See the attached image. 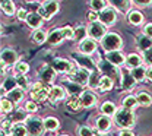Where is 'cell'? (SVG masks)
I'll list each match as a JSON object with an SVG mask.
<instances>
[{"label": "cell", "mask_w": 152, "mask_h": 136, "mask_svg": "<svg viewBox=\"0 0 152 136\" xmlns=\"http://www.w3.org/2000/svg\"><path fill=\"white\" fill-rule=\"evenodd\" d=\"M113 121L120 130H126V129L132 130V127L136 124L134 111L129 110V108H124V107H118L115 114L113 116Z\"/></svg>", "instance_id": "obj_1"}, {"label": "cell", "mask_w": 152, "mask_h": 136, "mask_svg": "<svg viewBox=\"0 0 152 136\" xmlns=\"http://www.w3.org/2000/svg\"><path fill=\"white\" fill-rule=\"evenodd\" d=\"M101 47L105 53H111V51H120L123 47V39L118 34L115 32H107V35L99 41Z\"/></svg>", "instance_id": "obj_2"}, {"label": "cell", "mask_w": 152, "mask_h": 136, "mask_svg": "<svg viewBox=\"0 0 152 136\" xmlns=\"http://www.w3.org/2000/svg\"><path fill=\"white\" fill-rule=\"evenodd\" d=\"M25 127H26L29 136H42V133L45 132L44 118H39L35 114H29L28 118L25 120Z\"/></svg>", "instance_id": "obj_3"}, {"label": "cell", "mask_w": 152, "mask_h": 136, "mask_svg": "<svg viewBox=\"0 0 152 136\" xmlns=\"http://www.w3.org/2000/svg\"><path fill=\"white\" fill-rule=\"evenodd\" d=\"M29 95H31V99L35 101V102H44V101L48 99L50 88H47V85L42 83L41 80L35 82V83H32V86L29 89Z\"/></svg>", "instance_id": "obj_4"}, {"label": "cell", "mask_w": 152, "mask_h": 136, "mask_svg": "<svg viewBox=\"0 0 152 136\" xmlns=\"http://www.w3.org/2000/svg\"><path fill=\"white\" fill-rule=\"evenodd\" d=\"M18 61H19L18 53H16L13 48H10V47H4V48L1 50V73H3L4 76H7V75H6V67H9V66H16Z\"/></svg>", "instance_id": "obj_5"}, {"label": "cell", "mask_w": 152, "mask_h": 136, "mask_svg": "<svg viewBox=\"0 0 152 136\" xmlns=\"http://www.w3.org/2000/svg\"><path fill=\"white\" fill-rule=\"evenodd\" d=\"M58 3L57 0H45L42 4H39L38 7V15L42 18V19L50 20L57 12H58Z\"/></svg>", "instance_id": "obj_6"}, {"label": "cell", "mask_w": 152, "mask_h": 136, "mask_svg": "<svg viewBox=\"0 0 152 136\" xmlns=\"http://www.w3.org/2000/svg\"><path fill=\"white\" fill-rule=\"evenodd\" d=\"M89 76H91V72H89V70L76 66L75 69L69 73V80L75 82V83L80 85V86H88V83H89Z\"/></svg>", "instance_id": "obj_7"}, {"label": "cell", "mask_w": 152, "mask_h": 136, "mask_svg": "<svg viewBox=\"0 0 152 136\" xmlns=\"http://www.w3.org/2000/svg\"><path fill=\"white\" fill-rule=\"evenodd\" d=\"M96 69L99 70V73L102 76H108V78L114 79H118V75H120V69L113 66L111 63H108L107 60H99L96 63Z\"/></svg>", "instance_id": "obj_8"}, {"label": "cell", "mask_w": 152, "mask_h": 136, "mask_svg": "<svg viewBox=\"0 0 152 136\" xmlns=\"http://www.w3.org/2000/svg\"><path fill=\"white\" fill-rule=\"evenodd\" d=\"M88 35H89V38L95 39V41H101L107 35V26L104 23H101L99 20L94 22L88 26Z\"/></svg>", "instance_id": "obj_9"}, {"label": "cell", "mask_w": 152, "mask_h": 136, "mask_svg": "<svg viewBox=\"0 0 152 136\" xmlns=\"http://www.w3.org/2000/svg\"><path fill=\"white\" fill-rule=\"evenodd\" d=\"M73 58H75L76 66L83 67V69H86V70H89V72H95V70H96V64H95L94 60L89 57V56H85V54H82V53L77 51V53L73 54Z\"/></svg>", "instance_id": "obj_10"}, {"label": "cell", "mask_w": 152, "mask_h": 136, "mask_svg": "<svg viewBox=\"0 0 152 136\" xmlns=\"http://www.w3.org/2000/svg\"><path fill=\"white\" fill-rule=\"evenodd\" d=\"M51 66H53V69L56 70L57 73H66V75H69L76 67V64H73V63H72L70 60H67V58H56Z\"/></svg>", "instance_id": "obj_11"}, {"label": "cell", "mask_w": 152, "mask_h": 136, "mask_svg": "<svg viewBox=\"0 0 152 136\" xmlns=\"http://www.w3.org/2000/svg\"><path fill=\"white\" fill-rule=\"evenodd\" d=\"M56 75H57V72L53 69V66H48V64L42 66L38 70V76L41 79V82L45 83V85H51L54 82V79H56Z\"/></svg>", "instance_id": "obj_12"}, {"label": "cell", "mask_w": 152, "mask_h": 136, "mask_svg": "<svg viewBox=\"0 0 152 136\" xmlns=\"http://www.w3.org/2000/svg\"><path fill=\"white\" fill-rule=\"evenodd\" d=\"M113 118L108 116H104V114H101V116L96 117V120H95V127H96V132L99 133V135H104V133H107L110 129H111V126H113Z\"/></svg>", "instance_id": "obj_13"}, {"label": "cell", "mask_w": 152, "mask_h": 136, "mask_svg": "<svg viewBox=\"0 0 152 136\" xmlns=\"http://www.w3.org/2000/svg\"><path fill=\"white\" fill-rule=\"evenodd\" d=\"M96 48H98V42L92 38H88L83 39L82 42H79V45H77V50H79V53H82V54H85V56H92L95 51H96Z\"/></svg>", "instance_id": "obj_14"}, {"label": "cell", "mask_w": 152, "mask_h": 136, "mask_svg": "<svg viewBox=\"0 0 152 136\" xmlns=\"http://www.w3.org/2000/svg\"><path fill=\"white\" fill-rule=\"evenodd\" d=\"M79 99H80V105H82V108H92L94 105H96V102H98L96 94L92 92L91 89L83 91V92L79 95Z\"/></svg>", "instance_id": "obj_15"}, {"label": "cell", "mask_w": 152, "mask_h": 136, "mask_svg": "<svg viewBox=\"0 0 152 136\" xmlns=\"http://www.w3.org/2000/svg\"><path fill=\"white\" fill-rule=\"evenodd\" d=\"M120 85H121V88L123 89H132L133 85L136 83V80L132 76V72H130V69L129 67H121L120 69Z\"/></svg>", "instance_id": "obj_16"}, {"label": "cell", "mask_w": 152, "mask_h": 136, "mask_svg": "<svg viewBox=\"0 0 152 136\" xmlns=\"http://www.w3.org/2000/svg\"><path fill=\"white\" fill-rule=\"evenodd\" d=\"M117 20V12L114 7H105L102 12H99V22L105 26H111Z\"/></svg>", "instance_id": "obj_17"}, {"label": "cell", "mask_w": 152, "mask_h": 136, "mask_svg": "<svg viewBox=\"0 0 152 136\" xmlns=\"http://www.w3.org/2000/svg\"><path fill=\"white\" fill-rule=\"evenodd\" d=\"M105 60L108 63H111L113 66L121 69L126 66V56L121 51H111V53H105Z\"/></svg>", "instance_id": "obj_18"}, {"label": "cell", "mask_w": 152, "mask_h": 136, "mask_svg": "<svg viewBox=\"0 0 152 136\" xmlns=\"http://www.w3.org/2000/svg\"><path fill=\"white\" fill-rule=\"evenodd\" d=\"M66 97V89L61 85H51L50 86V95H48V101L51 102H58Z\"/></svg>", "instance_id": "obj_19"}, {"label": "cell", "mask_w": 152, "mask_h": 136, "mask_svg": "<svg viewBox=\"0 0 152 136\" xmlns=\"http://www.w3.org/2000/svg\"><path fill=\"white\" fill-rule=\"evenodd\" d=\"M15 88H18V80H16V76H12V75H7L3 78V82H1V89L6 94H9L10 91H13Z\"/></svg>", "instance_id": "obj_20"}, {"label": "cell", "mask_w": 152, "mask_h": 136, "mask_svg": "<svg viewBox=\"0 0 152 136\" xmlns=\"http://www.w3.org/2000/svg\"><path fill=\"white\" fill-rule=\"evenodd\" d=\"M42 18L38 15V12H31L28 13V18H26V25L29 28H32L34 31L37 29H41V25H42Z\"/></svg>", "instance_id": "obj_21"}, {"label": "cell", "mask_w": 152, "mask_h": 136, "mask_svg": "<svg viewBox=\"0 0 152 136\" xmlns=\"http://www.w3.org/2000/svg\"><path fill=\"white\" fill-rule=\"evenodd\" d=\"M143 64V58L140 54L137 53H129L126 56V67L129 69H134V67H139Z\"/></svg>", "instance_id": "obj_22"}, {"label": "cell", "mask_w": 152, "mask_h": 136, "mask_svg": "<svg viewBox=\"0 0 152 136\" xmlns=\"http://www.w3.org/2000/svg\"><path fill=\"white\" fill-rule=\"evenodd\" d=\"M63 39L64 38V34H63V29L61 28H56V29H53L50 34H48V44H51V45H57V44H60V42H63Z\"/></svg>", "instance_id": "obj_23"}, {"label": "cell", "mask_w": 152, "mask_h": 136, "mask_svg": "<svg viewBox=\"0 0 152 136\" xmlns=\"http://www.w3.org/2000/svg\"><path fill=\"white\" fill-rule=\"evenodd\" d=\"M143 20H145V16H143L142 12H139V10H130V12H127V22L129 23H132L134 26H139V25L143 23Z\"/></svg>", "instance_id": "obj_24"}, {"label": "cell", "mask_w": 152, "mask_h": 136, "mask_svg": "<svg viewBox=\"0 0 152 136\" xmlns=\"http://www.w3.org/2000/svg\"><path fill=\"white\" fill-rule=\"evenodd\" d=\"M26 118H28V114H26V110H25V108H16V110L10 114V121H12L13 124L25 123Z\"/></svg>", "instance_id": "obj_25"}, {"label": "cell", "mask_w": 152, "mask_h": 136, "mask_svg": "<svg viewBox=\"0 0 152 136\" xmlns=\"http://www.w3.org/2000/svg\"><path fill=\"white\" fill-rule=\"evenodd\" d=\"M44 127H45V132H56L60 127V120L53 116L45 117L44 118Z\"/></svg>", "instance_id": "obj_26"}, {"label": "cell", "mask_w": 152, "mask_h": 136, "mask_svg": "<svg viewBox=\"0 0 152 136\" xmlns=\"http://www.w3.org/2000/svg\"><path fill=\"white\" fill-rule=\"evenodd\" d=\"M4 97L7 98V99H10L13 104H19V102L23 99V97H25V91L20 89V88H15L13 91H10V92L6 94Z\"/></svg>", "instance_id": "obj_27"}, {"label": "cell", "mask_w": 152, "mask_h": 136, "mask_svg": "<svg viewBox=\"0 0 152 136\" xmlns=\"http://www.w3.org/2000/svg\"><path fill=\"white\" fill-rule=\"evenodd\" d=\"M146 70H148V67H146L145 64H142V66H139V67H134V69H130L132 76L134 78L136 82H143V80L146 79Z\"/></svg>", "instance_id": "obj_28"}, {"label": "cell", "mask_w": 152, "mask_h": 136, "mask_svg": "<svg viewBox=\"0 0 152 136\" xmlns=\"http://www.w3.org/2000/svg\"><path fill=\"white\" fill-rule=\"evenodd\" d=\"M64 89H66V92L70 95V97H76V94H82L83 91H82V86L80 85H77V83H75V82H72V80H67L64 85Z\"/></svg>", "instance_id": "obj_29"}, {"label": "cell", "mask_w": 152, "mask_h": 136, "mask_svg": "<svg viewBox=\"0 0 152 136\" xmlns=\"http://www.w3.org/2000/svg\"><path fill=\"white\" fill-rule=\"evenodd\" d=\"M114 86V80L108 76H101V80L98 83V91L99 92H107V91H111Z\"/></svg>", "instance_id": "obj_30"}, {"label": "cell", "mask_w": 152, "mask_h": 136, "mask_svg": "<svg viewBox=\"0 0 152 136\" xmlns=\"http://www.w3.org/2000/svg\"><path fill=\"white\" fill-rule=\"evenodd\" d=\"M136 45H137V48L143 53V51L152 48V38H149V37H146V35L142 34V35L137 38V41H136Z\"/></svg>", "instance_id": "obj_31"}, {"label": "cell", "mask_w": 152, "mask_h": 136, "mask_svg": "<svg viewBox=\"0 0 152 136\" xmlns=\"http://www.w3.org/2000/svg\"><path fill=\"white\" fill-rule=\"evenodd\" d=\"M136 98H137L139 105H142V107H149V105H152V97H151V94L146 92V91H139Z\"/></svg>", "instance_id": "obj_32"}, {"label": "cell", "mask_w": 152, "mask_h": 136, "mask_svg": "<svg viewBox=\"0 0 152 136\" xmlns=\"http://www.w3.org/2000/svg\"><path fill=\"white\" fill-rule=\"evenodd\" d=\"M115 111H117V107H115V104L111 102V101H105V102L101 104V114L113 117L114 114H115Z\"/></svg>", "instance_id": "obj_33"}, {"label": "cell", "mask_w": 152, "mask_h": 136, "mask_svg": "<svg viewBox=\"0 0 152 136\" xmlns=\"http://www.w3.org/2000/svg\"><path fill=\"white\" fill-rule=\"evenodd\" d=\"M1 10L4 15L7 16H12L13 13H16V7H15V3L13 0H1Z\"/></svg>", "instance_id": "obj_34"}, {"label": "cell", "mask_w": 152, "mask_h": 136, "mask_svg": "<svg viewBox=\"0 0 152 136\" xmlns=\"http://www.w3.org/2000/svg\"><path fill=\"white\" fill-rule=\"evenodd\" d=\"M66 108H67L69 111H72V113L79 111V108H82L79 97H70V98H69V99L66 101Z\"/></svg>", "instance_id": "obj_35"}, {"label": "cell", "mask_w": 152, "mask_h": 136, "mask_svg": "<svg viewBox=\"0 0 152 136\" xmlns=\"http://www.w3.org/2000/svg\"><path fill=\"white\" fill-rule=\"evenodd\" d=\"M136 105H139V102H137V98L136 95H126V97L123 98V102H121V107H124V108H129V110H134V107Z\"/></svg>", "instance_id": "obj_36"}, {"label": "cell", "mask_w": 152, "mask_h": 136, "mask_svg": "<svg viewBox=\"0 0 152 136\" xmlns=\"http://www.w3.org/2000/svg\"><path fill=\"white\" fill-rule=\"evenodd\" d=\"M16 80H18V88L23 89L25 92L29 91L31 86H32V83L29 82V79H28L26 75H16Z\"/></svg>", "instance_id": "obj_37"}, {"label": "cell", "mask_w": 152, "mask_h": 136, "mask_svg": "<svg viewBox=\"0 0 152 136\" xmlns=\"http://www.w3.org/2000/svg\"><path fill=\"white\" fill-rule=\"evenodd\" d=\"M32 41L35 42V44H42V42H45L47 38H48V34L44 31V29H37V31H34L32 32Z\"/></svg>", "instance_id": "obj_38"}, {"label": "cell", "mask_w": 152, "mask_h": 136, "mask_svg": "<svg viewBox=\"0 0 152 136\" xmlns=\"http://www.w3.org/2000/svg\"><path fill=\"white\" fill-rule=\"evenodd\" d=\"M101 73H99V70H95V72H91V76H89V83H88V88L92 91L95 88H98V83H99V80H101Z\"/></svg>", "instance_id": "obj_39"}, {"label": "cell", "mask_w": 152, "mask_h": 136, "mask_svg": "<svg viewBox=\"0 0 152 136\" xmlns=\"http://www.w3.org/2000/svg\"><path fill=\"white\" fill-rule=\"evenodd\" d=\"M13 102L10 101V99H7V98L4 97L1 99V102H0V108H1V113L3 114H12L13 113Z\"/></svg>", "instance_id": "obj_40"}, {"label": "cell", "mask_w": 152, "mask_h": 136, "mask_svg": "<svg viewBox=\"0 0 152 136\" xmlns=\"http://www.w3.org/2000/svg\"><path fill=\"white\" fill-rule=\"evenodd\" d=\"M88 28H85V26H82V25H79L77 28H75V41L76 42H82L83 39H86L88 37Z\"/></svg>", "instance_id": "obj_41"}, {"label": "cell", "mask_w": 152, "mask_h": 136, "mask_svg": "<svg viewBox=\"0 0 152 136\" xmlns=\"http://www.w3.org/2000/svg\"><path fill=\"white\" fill-rule=\"evenodd\" d=\"M10 135H13V136H29V133H28V130H26L25 124L18 123V124H13Z\"/></svg>", "instance_id": "obj_42"}, {"label": "cell", "mask_w": 152, "mask_h": 136, "mask_svg": "<svg viewBox=\"0 0 152 136\" xmlns=\"http://www.w3.org/2000/svg\"><path fill=\"white\" fill-rule=\"evenodd\" d=\"M28 72H29V64L23 60H19L15 66V73L16 75H26Z\"/></svg>", "instance_id": "obj_43"}, {"label": "cell", "mask_w": 152, "mask_h": 136, "mask_svg": "<svg viewBox=\"0 0 152 136\" xmlns=\"http://www.w3.org/2000/svg\"><path fill=\"white\" fill-rule=\"evenodd\" d=\"M89 6H91V10L94 12H102L107 7L105 0H89Z\"/></svg>", "instance_id": "obj_44"}, {"label": "cell", "mask_w": 152, "mask_h": 136, "mask_svg": "<svg viewBox=\"0 0 152 136\" xmlns=\"http://www.w3.org/2000/svg\"><path fill=\"white\" fill-rule=\"evenodd\" d=\"M108 1L117 10H126L129 7V0H108Z\"/></svg>", "instance_id": "obj_45"}, {"label": "cell", "mask_w": 152, "mask_h": 136, "mask_svg": "<svg viewBox=\"0 0 152 136\" xmlns=\"http://www.w3.org/2000/svg\"><path fill=\"white\" fill-rule=\"evenodd\" d=\"M25 110H26V113H29V114H35L38 111V105L35 101H32V99H29V101H26L25 102V107H23Z\"/></svg>", "instance_id": "obj_46"}, {"label": "cell", "mask_w": 152, "mask_h": 136, "mask_svg": "<svg viewBox=\"0 0 152 136\" xmlns=\"http://www.w3.org/2000/svg\"><path fill=\"white\" fill-rule=\"evenodd\" d=\"M142 58H143V64H145L146 67H151L152 66V48L143 51V53H142Z\"/></svg>", "instance_id": "obj_47"}, {"label": "cell", "mask_w": 152, "mask_h": 136, "mask_svg": "<svg viewBox=\"0 0 152 136\" xmlns=\"http://www.w3.org/2000/svg\"><path fill=\"white\" fill-rule=\"evenodd\" d=\"M12 127H13V123H12L10 120H3V121H1V132H3L4 135H10Z\"/></svg>", "instance_id": "obj_48"}, {"label": "cell", "mask_w": 152, "mask_h": 136, "mask_svg": "<svg viewBox=\"0 0 152 136\" xmlns=\"http://www.w3.org/2000/svg\"><path fill=\"white\" fill-rule=\"evenodd\" d=\"M77 135L79 136H95V133L89 126H80L77 129Z\"/></svg>", "instance_id": "obj_49"}, {"label": "cell", "mask_w": 152, "mask_h": 136, "mask_svg": "<svg viewBox=\"0 0 152 136\" xmlns=\"http://www.w3.org/2000/svg\"><path fill=\"white\" fill-rule=\"evenodd\" d=\"M63 34H64V38L66 39H75V29L72 26H63Z\"/></svg>", "instance_id": "obj_50"}, {"label": "cell", "mask_w": 152, "mask_h": 136, "mask_svg": "<svg viewBox=\"0 0 152 136\" xmlns=\"http://www.w3.org/2000/svg\"><path fill=\"white\" fill-rule=\"evenodd\" d=\"M16 18L20 20H26V18H28V12H26L23 7H20V9H18V12H16Z\"/></svg>", "instance_id": "obj_51"}, {"label": "cell", "mask_w": 152, "mask_h": 136, "mask_svg": "<svg viewBox=\"0 0 152 136\" xmlns=\"http://www.w3.org/2000/svg\"><path fill=\"white\" fill-rule=\"evenodd\" d=\"M88 20L91 22V23H94V22H98L99 20V15L94 12V10H91V12H88Z\"/></svg>", "instance_id": "obj_52"}, {"label": "cell", "mask_w": 152, "mask_h": 136, "mask_svg": "<svg viewBox=\"0 0 152 136\" xmlns=\"http://www.w3.org/2000/svg\"><path fill=\"white\" fill-rule=\"evenodd\" d=\"M143 35L152 38V23H146V25L143 26Z\"/></svg>", "instance_id": "obj_53"}, {"label": "cell", "mask_w": 152, "mask_h": 136, "mask_svg": "<svg viewBox=\"0 0 152 136\" xmlns=\"http://www.w3.org/2000/svg\"><path fill=\"white\" fill-rule=\"evenodd\" d=\"M137 6H142V7H148L152 4V0H133Z\"/></svg>", "instance_id": "obj_54"}, {"label": "cell", "mask_w": 152, "mask_h": 136, "mask_svg": "<svg viewBox=\"0 0 152 136\" xmlns=\"http://www.w3.org/2000/svg\"><path fill=\"white\" fill-rule=\"evenodd\" d=\"M118 136H134V133H133L130 129H126V130H120Z\"/></svg>", "instance_id": "obj_55"}, {"label": "cell", "mask_w": 152, "mask_h": 136, "mask_svg": "<svg viewBox=\"0 0 152 136\" xmlns=\"http://www.w3.org/2000/svg\"><path fill=\"white\" fill-rule=\"evenodd\" d=\"M146 79L152 82V66L151 67H148V70H146Z\"/></svg>", "instance_id": "obj_56"}, {"label": "cell", "mask_w": 152, "mask_h": 136, "mask_svg": "<svg viewBox=\"0 0 152 136\" xmlns=\"http://www.w3.org/2000/svg\"><path fill=\"white\" fill-rule=\"evenodd\" d=\"M60 136H69V135H60Z\"/></svg>", "instance_id": "obj_57"}, {"label": "cell", "mask_w": 152, "mask_h": 136, "mask_svg": "<svg viewBox=\"0 0 152 136\" xmlns=\"http://www.w3.org/2000/svg\"><path fill=\"white\" fill-rule=\"evenodd\" d=\"M4 136H13V135H4Z\"/></svg>", "instance_id": "obj_58"}, {"label": "cell", "mask_w": 152, "mask_h": 136, "mask_svg": "<svg viewBox=\"0 0 152 136\" xmlns=\"http://www.w3.org/2000/svg\"><path fill=\"white\" fill-rule=\"evenodd\" d=\"M31 1H34V0H31Z\"/></svg>", "instance_id": "obj_59"}, {"label": "cell", "mask_w": 152, "mask_h": 136, "mask_svg": "<svg viewBox=\"0 0 152 136\" xmlns=\"http://www.w3.org/2000/svg\"><path fill=\"white\" fill-rule=\"evenodd\" d=\"M101 136H104V135H101Z\"/></svg>", "instance_id": "obj_60"}]
</instances>
